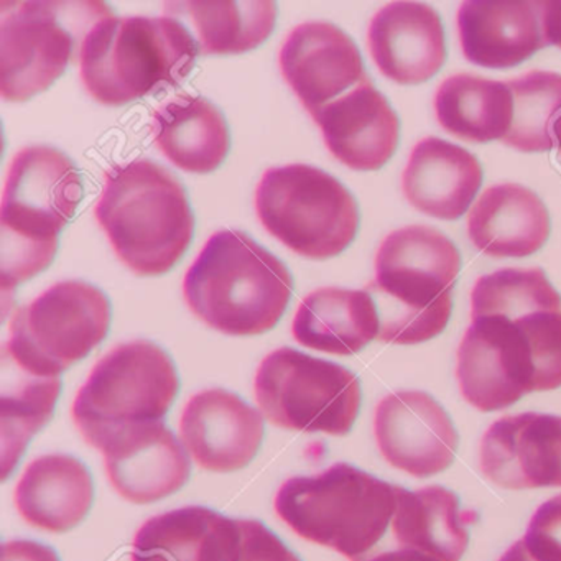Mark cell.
I'll return each instance as SVG.
<instances>
[{"label": "cell", "instance_id": "1", "mask_svg": "<svg viewBox=\"0 0 561 561\" xmlns=\"http://www.w3.org/2000/svg\"><path fill=\"white\" fill-rule=\"evenodd\" d=\"M294 294L287 265L242 231L215 232L183 280L190 310L219 333L257 336L277 327Z\"/></svg>", "mask_w": 561, "mask_h": 561}, {"label": "cell", "instance_id": "2", "mask_svg": "<svg viewBox=\"0 0 561 561\" xmlns=\"http://www.w3.org/2000/svg\"><path fill=\"white\" fill-rule=\"evenodd\" d=\"M94 216L117 257L140 277L172 271L195 234L185 186L152 160L107 170Z\"/></svg>", "mask_w": 561, "mask_h": 561}, {"label": "cell", "instance_id": "3", "mask_svg": "<svg viewBox=\"0 0 561 561\" xmlns=\"http://www.w3.org/2000/svg\"><path fill=\"white\" fill-rule=\"evenodd\" d=\"M275 511L305 540L333 548L350 561H369L392 550L397 485L336 462L320 474L285 481Z\"/></svg>", "mask_w": 561, "mask_h": 561}, {"label": "cell", "instance_id": "4", "mask_svg": "<svg viewBox=\"0 0 561 561\" xmlns=\"http://www.w3.org/2000/svg\"><path fill=\"white\" fill-rule=\"evenodd\" d=\"M83 199L70 157L48 146L19 150L9 167L0 209V272L4 295L50 267L60 232Z\"/></svg>", "mask_w": 561, "mask_h": 561}, {"label": "cell", "instance_id": "5", "mask_svg": "<svg viewBox=\"0 0 561 561\" xmlns=\"http://www.w3.org/2000/svg\"><path fill=\"white\" fill-rule=\"evenodd\" d=\"M459 271L458 248L438 229L407 226L386 236L366 287L379 308V340L409 346L442 334Z\"/></svg>", "mask_w": 561, "mask_h": 561}, {"label": "cell", "instance_id": "6", "mask_svg": "<svg viewBox=\"0 0 561 561\" xmlns=\"http://www.w3.org/2000/svg\"><path fill=\"white\" fill-rule=\"evenodd\" d=\"M195 35L179 19L107 15L84 38L80 75L104 106H123L179 88L198 58Z\"/></svg>", "mask_w": 561, "mask_h": 561}, {"label": "cell", "instance_id": "7", "mask_svg": "<svg viewBox=\"0 0 561 561\" xmlns=\"http://www.w3.org/2000/svg\"><path fill=\"white\" fill-rule=\"evenodd\" d=\"M106 2H2L0 94L24 103L47 91L67 70L91 28L113 15Z\"/></svg>", "mask_w": 561, "mask_h": 561}, {"label": "cell", "instance_id": "8", "mask_svg": "<svg viewBox=\"0 0 561 561\" xmlns=\"http://www.w3.org/2000/svg\"><path fill=\"white\" fill-rule=\"evenodd\" d=\"M180 392L172 356L159 344L130 341L98 360L71 409L75 425L91 446L129 425L162 422Z\"/></svg>", "mask_w": 561, "mask_h": 561}, {"label": "cell", "instance_id": "9", "mask_svg": "<svg viewBox=\"0 0 561 561\" xmlns=\"http://www.w3.org/2000/svg\"><path fill=\"white\" fill-rule=\"evenodd\" d=\"M264 228L301 257L324 261L346 251L359 231L353 193L317 167H272L255 190Z\"/></svg>", "mask_w": 561, "mask_h": 561}, {"label": "cell", "instance_id": "10", "mask_svg": "<svg viewBox=\"0 0 561 561\" xmlns=\"http://www.w3.org/2000/svg\"><path fill=\"white\" fill-rule=\"evenodd\" d=\"M111 320L113 308L101 288L60 282L15 310L2 350L34 376L60 377L106 340Z\"/></svg>", "mask_w": 561, "mask_h": 561}, {"label": "cell", "instance_id": "11", "mask_svg": "<svg viewBox=\"0 0 561 561\" xmlns=\"http://www.w3.org/2000/svg\"><path fill=\"white\" fill-rule=\"evenodd\" d=\"M255 400L274 425L344 436L363 402L356 374L330 360L280 347L264 357L254 380Z\"/></svg>", "mask_w": 561, "mask_h": 561}, {"label": "cell", "instance_id": "12", "mask_svg": "<svg viewBox=\"0 0 561 561\" xmlns=\"http://www.w3.org/2000/svg\"><path fill=\"white\" fill-rule=\"evenodd\" d=\"M456 379L466 402L484 413L507 409L537 392L534 347L524 314L471 317L456 353Z\"/></svg>", "mask_w": 561, "mask_h": 561}, {"label": "cell", "instance_id": "13", "mask_svg": "<svg viewBox=\"0 0 561 561\" xmlns=\"http://www.w3.org/2000/svg\"><path fill=\"white\" fill-rule=\"evenodd\" d=\"M374 435L390 466L420 479L449 468L459 443L448 412L422 390L383 397L376 407Z\"/></svg>", "mask_w": 561, "mask_h": 561}, {"label": "cell", "instance_id": "14", "mask_svg": "<svg viewBox=\"0 0 561 561\" xmlns=\"http://www.w3.org/2000/svg\"><path fill=\"white\" fill-rule=\"evenodd\" d=\"M282 75L310 116L369 80L353 38L330 22H304L285 38Z\"/></svg>", "mask_w": 561, "mask_h": 561}, {"label": "cell", "instance_id": "15", "mask_svg": "<svg viewBox=\"0 0 561 561\" xmlns=\"http://www.w3.org/2000/svg\"><path fill=\"white\" fill-rule=\"evenodd\" d=\"M100 451L111 484L133 504L162 501L185 488L192 476L185 448L163 420L126 426Z\"/></svg>", "mask_w": 561, "mask_h": 561}, {"label": "cell", "instance_id": "16", "mask_svg": "<svg viewBox=\"0 0 561 561\" xmlns=\"http://www.w3.org/2000/svg\"><path fill=\"white\" fill-rule=\"evenodd\" d=\"M479 465L489 481L512 491L561 488V416H502L482 436Z\"/></svg>", "mask_w": 561, "mask_h": 561}, {"label": "cell", "instance_id": "17", "mask_svg": "<svg viewBox=\"0 0 561 561\" xmlns=\"http://www.w3.org/2000/svg\"><path fill=\"white\" fill-rule=\"evenodd\" d=\"M264 435L261 412L225 389L196 393L180 419L183 445L206 471L234 472L251 465Z\"/></svg>", "mask_w": 561, "mask_h": 561}, {"label": "cell", "instance_id": "18", "mask_svg": "<svg viewBox=\"0 0 561 561\" xmlns=\"http://www.w3.org/2000/svg\"><path fill=\"white\" fill-rule=\"evenodd\" d=\"M462 55L484 68H512L548 47L547 2L469 0L458 11Z\"/></svg>", "mask_w": 561, "mask_h": 561}, {"label": "cell", "instance_id": "19", "mask_svg": "<svg viewBox=\"0 0 561 561\" xmlns=\"http://www.w3.org/2000/svg\"><path fill=\"white\" fill-rule=\"evenodd\" d=\"M367 47L380 73L403 87L432 80L446 61L442 18L420 2L380 9L370 21Z\"/></svg>", "mask_w": 561, "mask_h": 561}, {"label": "cell", "instance_id": "20", "mask_svg": "<svg viewBox=\"0 0 561 561\" xmlns=\"http://www.w3.org/2000/svg\"><path fill=\"white\" fill-rule=\"evenodd\" d=\"M311 117L334 159L359 172L382 169L399 146V116L370 78Z\"/></svg>", "mask_w": 561, "mask_h": 561}, {"label": "cell", "instance_id": "21", "mask_svg": "<svg viewBox=\"0 0 561 561\" xmlns=\"http://www.w3.org/2000/svg\"><path fill=\"white\" fill-rule=\"evenodd\" d=\"M482 167L472 153L438 137L413 147L402 190L413 208L445 221L461 218L481 190Z\"/></svg>", "mask_w": 561, "mask_h": 561}, {"label": "cell", "instance_id": "22", "mask_svg": "<svg viewBox=\"0 0 561 561\" xmlns=\"http://www.w3.org/2000/svg\"><path fill=\"white\" fill-rule=\"evenodd\" d=\"M550 215L537 193L515 183L491 186L468 215V236L482 254L528 257L550 238Z\"/></svg>", "mask_w": 561, "mask_h": 561}, {"label": "cell", "instance_id": "23", "mask_svg": "<svg viewBox=\"0 0 561 561\" xmlns=\"http://www.w3.org/2000/svg\"><path fill=\"white\" fill-rule=\"evenodd\" d=\"M14 501L32 527L65 534L78 527L93 507V476L75 456H41L22 474Z\"/></svg>", "mask_w": 561, "mask_h": 561}, {"label": "cell", "instance_id": "24", "mask_svg": "<svg viewBox=\"0 0 561 561\" xmlns=\"http://www.w3.org/2000/svg\"><path fill=\"white\" fill-rule=\"evenodd\" d=\"M291 333L301 346L353 356L379 337V308L367 290L318 288L298 307Z\"/></svg>", "mask_w": 561, "mask_h": 561}, {"label": "cell", "instance_id": "25", "mask_svg": "<svg viewBox=\"0 0 561 561\" xmlns=\"http://www.w3.org/2000/svg\"><path fill=\"white\" fill-rule=\"evenodd\" d=\"M152 133L160 152L190 173L215 172L231 149L221 111L202 96L180 94L153 113Z\"/></svg>", "mask_w": 561, "mask_h": 561}, {"label": "cell", "instance_id": "26", "mask_svg": "<svg viewBox=\"0 0 561 561\" xmlns=\"http://www.w3.org/2000/svg\"><path fill=\"white\" fill-rule=\"evenodd\" d=\"M468 512L459 497L442 485L419 491L397 485L392 548L415 551L432 561H459L469 543Z\"/></svg>", "mask_w": 561, "mask_h": 561}, {"label": "cell", "instance_id": "27", "mask_svg": "<svg viewBox=\"0 0 561 561\" xmlns=\"http://www.w3.org/2000/svg\"><path fill=\"white\" fill-rule=\"evenodd\" d=\"M234 525L202 505L156 515L137 531L133 561H228Z\"/></svg>", "mask_w": 561, "mask_h": 561}, {"label": "cell", "instance_id": "28", "mask_svg": "<svg viewBox=\"0 0 561 561\" xmlns=\"http://www.w3.org/2000/svg\"><path fill=\"white\" fill-rule=\"evenodd\" d=\"M163 15L183 18L195 31L199 54L241 55L261 47L277 24L272 0L165 2Z\"/></svg>", "mask_w": 561, "mask_h": 561}, {"label": "cell", "instance_id": "29", "mask_svg": "<svg viewBox=\"0 0 561 561\" xmlns=\"http://www.w3.org/2000/svg\"><path fill=\"white\" fill-rule=\"evenodd\" d=\"M433 106L439 126L466 142L504 140L514 119V96L507 83L469 73L446 78Z\"/></svg>", "mask_w": 561, "mask_h": 561}, {"label": "cell", "instance_id": "30", "mask_svg": "<svg viewBox=\"0 0 561 561\" xmlns=\"http://www.w3.org/2000/svg\"><path fill=\"white\" fill-rule=\"evenodd\" d=\"M2 396H0V438L2 466L8 481L24 456L31 439L50 422L61 393L60 377L27 373L2 350Z\"/></svg>", "mask_w": 561, "mask_h": 561}, {"label": "cell", "instance_id": "31", "mask_svg": "<svg viewBox=\"0 0 561 561\" xmlns=\"http://www.w3.org/2000/svg\"><path fill=\"white\" fill-rule=\"evenodd\" d=\"M514 96V119L502 142L524 153L557 147L554 126L561 117V75L528 71L507 81Z\"/></svg>", "mask_w": 561, "mask_h": 561}, {"label": "cell", "instance_id": "32", "mask_svg": "<svg viewBox=\"0 0 561 561\" xmlns=\"http://www.w3.org/2000/svg\"><path fill=\"white\" fill-rule=\"evenodd\" d=\"M228 561H301L267 525L254 518H236Z\"/></svg>", "mask_w": 561, "mask_h": 561}, {"label": "cell", "instance_id": "33", "mask_svg": "<svg viewBox=\"0 0 561 561\" xmlns=\"http://www.w3.org/2000/svg\"><path fill=\"white\" fill-rule=\"evenodd\" d=\"M537 561H561V494L543 502L522 538Z\"/></svg>", "mask_w": 561, "mask_h": 561}, {"label": "cell", "instance_id": "34", "mask_svg": "<svg viewBox=\"0 0 561 561\" xmlns=\"http://www.w3.org/2000/svg\"><path fill=\"white\" fill-rule=\"evenodd\" d=\"M2 561H61L57 551L35 540L5 541Z\"/></svg>", "mask_w": 561, "mask_h": 561}, {"label": "cell", "instance_id": "35", "mask_svg": "<svg viewBox=\"0 0 561 561\" xmlns=\"http://www.w3.org/2000/svg\"><path fill=\"white\" fill-rule=\"evenodd\" d=\"M547 25L550 44L561 48V0L547 2Z\"/></svg>", "mask_w": 561, "mask_h": 561}, {"label": "cell", "instance_id": "36", "mask_svg": "<svg viewBox=\"0 0 561 561\" xmlns=\"http://www.w3.org/2000/svg\"><path fill=\"white\" fill-rule=\"evenodd\" d=\"M369 561H432L423 554L415 553V551L400 550V548H392V550L380 551L376 557L370 558Z\"/></svg>", "mask_w": 561, "mask_h": 561}, {"label": "cell", "instance_id": "37", "mask_svg": "<svg viewBox=\"0 0 561 561\" xmlns=\"http://www.w3.org/2000/svg\"><path fill=\"white\" fill-rule=\"evenodd\" d=\"M499 561H537L534 557H531L528 548L525 547L524 540L515 541L501 558Z\"/></svg>", "mask_w": 561, "mask_h": 561}, {"label": "cell", "instance_id": "38", "mask_svg": "<svg viewBox=\"0 0 561 561\" xmlns=\"http://www.w3.org/2000/svg\"><path fill=\"white\" fill-rule=\"evenodd\" d=\"M554 142H557L558 153H560L561 157V117L557 126H554Z\"/></svg>", "mask_w": 561, "mask_h": 561}]
</instances>
